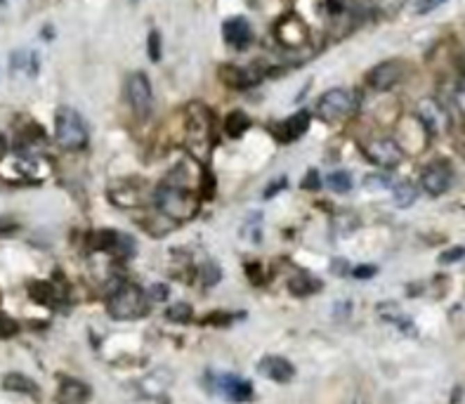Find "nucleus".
Returning a JSON list of instances; mask_svg holds the SVG:
<instances>
[{"label":"nucleus","mask_w":465,"mask_h":404,"mask_svg":"<svg viewBox=\"0 0 465 404\" xmlns=\"http://www.w3.org/2000/svg\"><path fill=\"white\" fill-rule=\"evenodd\" d=\"M154 204L163 216H168L175 223L189 220L199 211V197L189 187L172 185V182H163L156 192H154Z\"/></svg>","instance_id":"1"},{"label":"nucleus","mask_w":465,"mask_h":404,"mask_svg":"<svg viewBox=\"0 0 465 404\" xmlns=\"http://www.w3.org/2000/svg\"><path fill=\"white\" fill-rule=\"evenodd\" d=\"M184 128H187V145L192 150L194 156L206 159L208 150L213 145V114L211 109L204 104H189L187 106V121H184Z\"/></svg>","instance_id":"2"},{"label":"nucleus","mask_w":465,"mask_h":404,"mask_svg":"<svg viewBox=\"0 0 465 404\" xmlns=\"http://www.w3.org/2000/svg\"><path fill=\"white\" fill-rule=\"evenodd\" d=\"M55 140L62 150L79 152L88 145V126L71 106H59L55 116Z\"/></svg>","instance_id":"3"},{"label":"nucleus","mask_w":465,"mask_h":404,"mask_svg":"<svg viewBox=\"0 0 465 404\" xmlns=\"http://www.w3.org/2000/svg\"><path fill=\"white\" fill-rule=\"evenodd\" d=\"M106 310L114 319H137L145 317L149 310V300L147 293L137 286H118L109 293V300H106Z\"/></svg>","instance_id":"4"},{"label":"nucleus","mask_w":465,"mask_h":404,"mask_svg":"<svg viewBox=\"0 0 465 404\" xmlns=\"http://www.w3.org/2000/svg\"><path fill=\"white\" fill-rule=\"evenodd\" d=\"M357 109H359V97H357L354 90H348V88H331L317 102V114L324 121H338V118L352 116Z\"/></svg>","instance_id":"5"},{"label":"nucleus","mask_w":465,"mask_h":404,"mask_svg":"<svg viewBox=\"0 0 465 404\" xmlns=\"http://www.w3.org/2000/svg\"><path fill=\"white\" fill-rule=\"evenodd\" d=\"M125 97H128L130 109L135 111V116L140 121L152 116L154 111V90L152 83H149V76L145 71H135V74L128 76L125 81Z\"/></svg>","instance_id":"6"},{"label":"nucleus","mask_w":465,"mask_h":404,"mask_svg":"<svg viewBox=\"0 0 465 404\" xmlns=\"http://www.w3.org/2000/svg\"><path fill=\"white\" fill-rule=\"evenodd\" d=\"M274 40L286 50H300L309 43V26L300 15H284L274 22Z\"/></svg>","instance_id":"7"},{"label":"nucleus","mask_w":465,"mask_h":404,"mask_svg":"<svg viewBox=\"0 0 465 404\" xmlns=\"http://www.w3.org/2000/svg\"><path fill=\"white\" fill-rule=\"evenodd\" d=\"M5 161V159H3ZM3 168H10V180H26V182H40L43 177L50 175V163L38 154H17L8 159Z\"/></svg>","instance_id":"8"},{"label":"nucleus","mask_w":465,"mask_h":404,"mask_svg":"<svg viewBox=\"0 0 465 404\" xmlns=\"http://www.w3.org/2000/svg\"><path fill=\"white\" fill-rule=\"evenodd\" d=\"M364 156L378 168H397L404 161V150L392 138H373L364 145Z\"/></svg>","instance_id":"9"},{"label":"nucleus","mask_w":465,"mask_h":404,"mask_svg":"<svg viewBox=\"0 0 465 404\" xmlns=\"http://www.w3.org/2000/svg\"><path fill=\"white\" fill-rule=\"evenodd\" d=\"M416 116H418V121L427 128L430 135H444L451 126L449 111H446L434 97L418 99V104H416Z\"/></svg>","instance_id":"10"},{"label":"nucleus","mask_w":465,"mask_h":404,"mask_svg":"<svg viewBox=\"0 0 465 404\" xmlns=\"http://www.w3.org/2000/svg\"><path fill=\"white\" fill-rule=\"evenodd\" d=\"M427 140H430V133L427 128L418 121V116H404L399 121V142L397 145L402 147L404 152L418 154L427 147Z\"/></svg>","instance_id":"11"},{"label":"nucleus","mask_w":465,"mask_h":404,"mask_svg":"<svg viewBox=\"0 0 465 404\" xmlns=\"http://www.w3.org/2000/svg\"><path fill=\"white\" fill-rule=\"evenodd\" d=\"M404 79V64L399 59H387L366 74V86L375 92H390Z\"/></svg>","instance_id":"12"},{"label":"nucleus","mask_w":465,"mask_h":404,"mask_svg":"<svg viewBox=\"0 0 465 404\" xmlns=\"http://www.w3.org/2000/svg\"><path fill=\"white\" fill-rule=\"evenodd\" d=\"M451 180H454V170H451V165L446 161H434L425 165V170L421 173V187L430 197H442L446 189L451 187Z\"/></svg>","instance_id":"13"},{"label":"nucleus","mask_w":465,"mask_h":404,"mask_svg":"<svg viewBox=\"0 0 465 404\" xmlns=\"http://www.w3.org/2000/svg\"><path fill=\"white\" fill-rule=\"evenodd\" d=\"M309 123H312L309 109H300L291 118H286L284 123H279V126L274 128V135H277L282 142H295L297 138H302V135L309 130Z\"/></svg>","instance_id":"14"},{"label":"nucleus","mask_w":465,"mask_h":404,"mask_svg":"<svg viewBox=\"0 0 465 404\" xmlns=\"http://www.w3.org/2000/svg\"><path fill=\"white\" fill-rule=\"evenodd\" d=\"M222 35L231 47H236V50H243V47H248L253 43V29H250V22L246 17H231V19L225 22Z\"/></svg>","instance_id":"15"},{"label":"nucleus","mask_w":465,"mask_h":404,"mask_svg":"<svg viewBox=\"0 0 465 404\" xmlns=\"http://www.w3.org/2000/svg\"><path fill=\"white\" fill-rule=\"evenodd\" d=\"M258 369H260L262 376L272 378V381H277V383H288L291 378L295 376L293 364H291L288 359L279 357V355H270V357H265L260 362Z\"/></svg>","instance_id":"16"},{"label":"nucleus","mask_w":465,"mask_h":404,"mask_svg":"<svg viewBox=\"0 0 465 404\" xmlns=\"http://www.w3.org/2000/svg\"><path fill=\"white\" fill-rule=\"evenodd\" d=\"M220 76H222V81L227 83L229 88H238V90L255 86V83L262 79L258 69H241V67H231V64H225V67L220 69Z\"/></svg>","instance_id":"17"},{"label":"nucleus","mask_w":465,"mask_h":404,"mask_svg":"<svg viewBox=\"0 0 465 404\" xmlns=\"http://www.w3.org/2000/svg\"><path fill=\"white\" fill-rule=\"evenodd\" d=\"M111 201H114L116 206H123V208H135L140 204H145V187H137V185H130V182H121V185L111 187L109 192Z\"/></svg>","instance_id":"18"},{"label":"nucleus","mask_w":465,"mask_h":404,"mask_svg":"<svg viewBox=\"0 0 465 404\" xmlns=\"http://www.w3.org/2000/svg\"><path fill=\"white\" fill-rule=\"evenodd\" d=\"M222 393L229 397L231 402H250L253 400V385L246 381H238L234 376H225L222 378Z\"/></svg>","instance_id":"19"},{"label":"nucleus","mask_w":465,"mask_h":404,"mask_svg":"<svg viewBox=\"0 0 465 404\" xmlns=\"http://www.w3.org/2000/svg\"><path fill=\"white\" fill-rule=\"evenodd\" d=\"M88 385L81 381H71V378H64L62 388H59V400L64 404H81L88 397Z\"/></svg>","instance_id":"20"},{"label":"nucleus","mask_w":465,"mask_h":404,"mask_svg":"<svg viewBox=\"0 0 465 404\" xmlns=\"http://www.w3.org/2000/svg\"><path fill=\"white\" fill-rule=\"evenodd\" d=\"M175 220H170L168 216H163V213H154V216H149L142 220V227H145L152 236H165L170 229H175Z\"/></svg>","instance_id":"21"},{"label":"nucleus","mask_w":465,"mask_h":404,"mask_svg":"<svg viewBox=\"0 0 465 404\" xmlns=\"http://www.w3.org/2000/svg\"><path fill=\"white\" fill-rule=\"evenodd\" d=\"M248 128H250V118L246 111H241V109H234L227 118H225V130H227V135L234 140L241 138Z\"/></svg>","instance_id":"22"},{"label":"nucleus","mask_w":465,"mask_h":404,"mask_svg":"<svg viewBox=\"0 0 465 404\" xmlns=\"http://www.w3.org/2000/svg\"><path fill=\"white\" fill-rule=\"evenodd\" d=\"M3 388L5 390H12V393H26V395H35V393H38L35 383L31 381V378L24 376V373H8V376L3 378Z\"/></svg>","instance_id":"23"},{"label":"nucleus","mask_w":465,"mask_h":404,"mask_svg":"<svg viewBox=\"0 0 465 404\" xmlns=\"http://www.w3.org/2000/svg\"><path fill=\"white\" fill-rule=\"evenodd\" d=\"M28 293H31L33 300L43 302V305H57V298H59V291L47 282L31 284V291H28Z\"/></svg>","instance_id":"24"},{"label":"nucleus","mask_w":465,"mask_h":404,"mask_svg":"<svg viewBox=\"0 0 465 404\" xmlns=\"http://www.w3.org/2000/svg\"><path fill=\"white\" fill-rule=\"evenodd\" d=\"M321 286V284L317 282V279H312L309 275H305V272H297L295 277H291V282H288V289H291V293H295V296H307V293H314Z\"/></svg>","instance_id":"25"},{"label":"nucleus","mask_w":465,"mask_h":404,"mask_svg":"<svg viewBox=\"0 0 465 404\" xmlns=\"http://www.w3.org/2000/svg\"><path fill=\"white\" fill-rule=\"evenodd\" d=\"M392 197H395V204L399 208H409L418 199V189L411 185V182H399V185L392 189Z\"/></svg>","instance_id":"26"},{"label":"nucleus","mask_w":465,"mask_h":404,"mask_svg":"<svg viewBox=\"0 0 465 404\" xmlns=\"http://www.w3.org/2000/svg\"><path fill=\"white\" fill-rule=\"evenodd\" d=\"M326 185L336 194H348L352 189V175L348 170H333V173H329V177H326Z\"/></svg>","instance_id":"27"},{"label":"nucleus","mask_w":465,"mask_h":404,"mask_svg":"<svg viewBox=\"0 0 465 404\" xmlns=\"http://www.w3.org/2000/svg\"><path fill=\"white\" fill-rule=\"evenodd\" d=\"M147 55L154 64L161 62V57H163V38H161V31H156V29H152L147 35Z\"/></svg>","instance_id":"28"},{"label":"nucleus","mask_w":465,"mask_h":404,"mask_svg":"<svg viewBox=\"0 0 465 404\" xmlns=\"http://www.w3.org/2000/svg\"><path fill=\"white\" fill-rule=\"evenodd\" d=\"M199 277H201V284L208 289V286H213V284H218L220 282V267L218 265H213V263H208V265H204L201 267V272H199Z\"/></svg>","instance_id":"29"},{"label":"nucleus","mask_w":465,"mask_h":404,"mask_svg":"<svg viewBox=\"0 0 465 404\" xmlns=\"http://www.w3.org/2000/svg\"><path fill=\"white\" fill-rule=\"evenodd\" d=\"M168 319H172V322H189L192 319V307L187 305V302H177V305H172L168 310Z\"/></svg>","instance_id":"30"},{"label":"nucleus","mask_w":465,"mask_h":404,"mask_svg":"<svg viewBox=\"0 0 465 404\" xmlns=\"http://www.w3.org/2000/svg\"><path fill=\"white\" fill-rule=\"evenodd\" d=\"M260 213H255L253 218H248V223L243 225V236H246V239H253V241H260Z\"/></svg>","instance_id":"31"},{"label":"nucleus","mask_w":465,"mask_h":404,"mask_svg":"<svg viewBox=\"0 0 465 404\" xmlns=\"http://www.w3.org/2000/svg\"><path fill=\"white\" fill-rule=\"evenodd\" d=\"M390 185H392V180L387 175H366L364 177V187H368V189H385Z\"/></svg>","instance_id":"32"},{"label":"nucleus","mask_w":465,"mask_h":404,"mask_svg":"<svg viewBox=\"0 0 465 404\" xmlns=\"http://www.w3.org/2000/svg\"><path fill=\"white\" fill-rule=\"evenodd\" d=\"M463 258H465V248L463 246H454V248H449L446 253L439 255V263L449 265V263H458V260H463Z\"/></svg>","instance_id":"33"},{"label":"nucleus","mask_w":465,"mask_h":404,"mask_svg":"<svg viewBox=\"0 0 465 404\" xmlns=\"http://www.w3.org/2000/svg\"><path fill=\"white\" fill-rule=\"evenodd\" d=\"M446 0H418V5H416V15H430L437 8H442Z\"/></svg>","instance_id":"34"},{"label":"nucleus","mask_w":465,"mask_h":404,"mask_svg":"<svg viewBox=\"0 0 465 404\" xmlns=\"http://www.w3.org/2000/svg\"><path fill=\"white\" fill-rule=\"evenodd\" d=\"M321 187V180H319V173L317 170H309V173L305 175V180H302V189H309V192H317V189Z\"/></svg>","instance_id":"35"},{"label":"nucleus","mask_w":465,"mask_h":404,"mask_svg":"<svg viewBox=\"0 0 465 404\" xmlns=\"http://www.w3.org/2000/svg\"><path fill=\"white\" fill-rule=\"evenodd\" d=\"M286 185H288V180H286V177H279L277 182H270V185H267V189H265V199L277 197V194L282 192V189H286Z\"/></svg>","instance_id":"36"},{"label":"nucleus","mask_w":465,"mask_h":404,"mask_svg":"<svg viewBox=\"0 0 465 404\" xmlns=\"http://www.w3.org/2000/svg\"><path fill=\"white\" fill-rule=\"evenodd\" d=\"M375 272H378V267H375V265H359V267H354L352 277H357V279H371V277H375Z\"/></svg>","instance_id":"37"},{"label":"nucleus","mask_w":465,"mask_h":404,"mask_svg":"<svg viewBox=\"0 0 465 404\" xmlns=\"http://www.w3.org/2000/svg\"><path fill=\"white\" fill-rule=\"evenodd\" d=\"M454 99H456L458 111H461L463 118H465V79H461V83H458V86H456V95H454Z\"/></svg>","instance_id":"38"},{"label":"nucleus","mask_w":465,"mask_h":404,"mask_svg":"<svg viewBox=\"0 0 465 404\" xmlns=\"http://www.w3.org/2000/svg\"><path fill=\"white\" fill-rule=\"evenodd\" d=\"M149 296H152L154 300H165L168 298V286H165V284H154Z\"/></svg>","instance_id":"39"},{"label":"nucleus","mask_w":465,"mask_h":404,"mask_svg":"<svg viewBox=\"0 0 465 404\" xmlns=\"http://www.w3.org/2000/svg\"><path fill=\"white\" fill-rule=\"evenodd\" d=\"M15 322H10L8 317H3V314H0V336H10V334H15Z\"/></svg>","instance_id":"40"},{"label":"nucleus","mask_w":465,"mask_h":404,"mask_svg":"<svg viewBox=\"0 0 465 404\" xmlns=\"http://www.w3.org/2000/svg\"><path fill=\"white\" fill-rule=\"evenodd\" d=\"M404 0H378V8L385 10V12H395L399 10V5H402Z\"/></svg>","instance_id":"41"},{"label":"nucleus","mask_w":465,"mask_h":404,"mask_svg":"<svg viewBox=\"0 0 465 404\" xmlns=\"http://www.w3.org/2000/svg\"><path fill=\"white\" fill-rule=\"evenodd\" d=\"M350 307H352V302H350V300H348V302H345V300H343V302H338V305H336V310H338V312H336V317H338V319H343L345 314H348V317H350Z\"/></svg>","instance_id":"42"},{"label":"nucleus","mask_w":465,"mask_h":404,"mask_svg":"<svg viewBox=\"0 0 465 404\" xmlns=\"http://www.w3.org/2000/svg\"><path fill=\"white\" fill-rule=\"evenodd\" d=\"M333 270H336L338 277H345L348 275V263L345 260H333Z\"/></svg>","instance_id":"43"},{"label":"nucleus","mask_w":465,"mask_h":404,"mask_svg":"<svg viewBox=\"0 0 465 404\" xmlns=\"http://www.w3.org/2000/svg\"><path fill=\"white\" fill-rule=\"evenodd\" d=\"M5 154H8V142H5V138L0 135V163H3Z\"/></svg>","instance_id":"44"},{"label":"nucleus","mask_w":465,"mask_h":404,"mask_svg":"<svg viewBox=\"0 0 465 404\" xmlns=\"http://www.w3.org/2000/svg\"><path fill=\"white\" fill-rule=\"evenodd\" d=\"M130 3H137V0H130Z\"/></svg>","instance_id":"45"}]
</instances>
